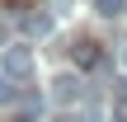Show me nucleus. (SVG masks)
<instances>
[{"mask_svg": "<svg viewBox=\"0 0 127 122\" xmlns=\"http://www.w3.org/2000/svg\"><path fill=\"white\" fill-rule=\"evenodd\" d=\"M123 66H127V52H123Z\"/></svg>", "mask_w": 127, "mask_h": 122, "instance_id": "1a4fd4ad", "label": "nucleus"}, {"mask_svg": "<svg viewBox=\"0 0 127 122\" xmlns=\"http://www.w3.org/2000/svg\"><path fill=\"white\" fill-rule=\"evenodd\" d=\"M71 56H75V66H94V61H99V47H94L90 38H80V42L71 47Z\"/></svg>", "mask_w": 127, "mask_h": 122, "instance_id": "7ed1b4c3", "label": "nucleus"}, {"mask_svg": "<svg viewBox=\"0 0 127 122\" xmlns=\"http://www.w3.org/2000/svg\"><path fill=\"white\" fill-rule=\"evenodd\" d=\"M0 103H19V85L9 75H0Z\"/></svg>", "mask_w": 127, "mask_h": 122, "instance_id": "423d86ee", "label": "nucleus"}, {"mask_svg": "<svg viewBox=\"0 0 127 122\" xmlns=\"http://www.w3.org/2000/svg\"><path fill=\"white\" fill-rule=\"evenodd\" d=\"M123 5H127V0H94V14H104V19H118V14H123Z\"/></svg>", "mask_w": 127, "mask_h": 122, "instance_id": "39448f33", "label": "nucleus"}, {"mask_svg": "<svg viewBox=\"0 0 127 122\" xmlns=\"http://www.w3.org/2000/svg\"><path fill=\"white\" fill-rule=\"evenodd\" d=\"M5 122H33V118H5Z\"/></svg>", "mask_w": 127, "mask_h": 122, "instance_id": "6e6552de", "label": "nucleus"}, {"mask_svg": "<svg viewBox=\"0 0 127 122\" xmlns=\"http://www.w3.org/2000/svg\"><path fill=\"white\" fill-rule=\"evenodd\" d=\"M28 71H33V52H28V47H19V42H14V47H9V52H5V75H9V80H24V75H28Z\"/></svg>", "mask_w": 127, "mask_h": 122, "instance_id": "f03ea898", "label": "nucleus"}, {"mask_svg": "<svg viewBox=\"0 0 127 122\" xmlns=\"http://www.w3.org/2000/svg\"><path fill=\"white\" fill-rule=\"evenodd\" d=\"M80 99H85L80 75H75V71H61V75L52 80V103H61V108H66V103H80Z\"/></svg>", "mask_w": 127, "mask_h": 122, "instance_id": "f257e3e1", "label": "nucleus"}, {"mask_svg": "<svg viewBox=\"0 0 127 122\" xmlns=\"http://www.w3.org/2000/svg\"><path fill=\"white\" fill-rule=\"evenodd\" d=\"M113 122H127V118H113Z\"/></svg>", "mask_w": 127, "mask_h": 122, "instance_id": "9d476101", "label": "nucleus"}, {"mask_svg": "<svg viewBox=\"0 0 127 122\" xmlns=\"http://www.w3.org/2000/svg\"><path fill=\"white\" fill-rule=\"evenodd\" d=\"M113 94H118V103L127 108V80H118V89H113Z\"/></svg>", "mask_w": 127, "mask_h": 122, "instance_id": "0eeeda50", "label": "nucleus"}, {"mask_svg": "<svg viewBox=\"0 0 127 122\" xmlns=\"http://www.w3.org/2000/svg\"><path fill=\"white\" fill-rule=\"evenodd\" d=\"M24 28H28L33 38H42V33H52V14H33V19H28Z\"/></svg>", "mask_w": 127, "mask_h": 122, "instance_id": "20e7f679", "label": "nucleus"}]
</instances>
